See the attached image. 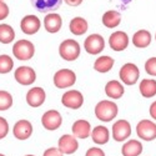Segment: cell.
<instances>
[{
	"label": "cell",
	"instance_id": "obj_7",
	"mask_svg": "<svg viewBox=\"0 0 156 156\" xmlns=\"http://www.w3.org/2000/svg\"><path fill=\"white\" fill-rule=\"evenodd\" d=\"M84 48L90 55H99L105 48V40L100 34H91L84 41Z\"/></svg>",
	"mask_w": 156,
	"mask_h": 156
},
{
	"label": "cell",
	"instance_id": "obj_19",
	"mask_svg": "<svg viewBox=\"0 0 156 156\" xmlns=\"http://www.w3.org/2000/svg\"><path fill=\"white\" fill-rule=\"evenodd\" d=\"M91 139L93 141L95 142L96 145H105L109 142V139H110V131L106 126H95L93 130H91Z\"/></svg>",
	"mask_w": 156,
	"mask_h": 156
},
{
	"label": "cell",
	"instance_id": "obj_4",
	"mask_svg": "<svg viewBox=\"0 0 156 156\" xmlns=\"http://www.w3.org/2000/svg\"><path fill=\"white\" fill-rule=\"evenodd\" d=\"M119 76H120V80L125 85H135L139 80L140 70L135 64L126 62L125 65L121 66V69L119 71Z\"/></svg>",
	"mask_w": 156,
	"mask_h": 156
},
{
	"label": "cell",
	"instance_id": "obj_22",
	"mask_svg": "<svg viewBox=\"0 0 156 156\" xmlns=\"http://www.w3.org/2000/svg\"><path fill=\"white\" fill-rule=\"evenodd\" d=\"M125 93L124 85L118 80H111L105 85V94L110 99H120Z\"/></svg>",
	"mask_w": 156,
	"mask_h": 156
},
{
	"label": "cell",
	"instance_id": "obj_17",
	"mask_svg": "<svg viewBox=\"0 0 156 156\" xmlns=\"http://www.w3.org/2000/svg\"><path fill=\"white\" fill-rule=\"evenodd\" d=\"M71 131L76 139H87L91 134V125L87 120H76L71 126Z\"/></svg>",
	"mask_w": 156,
	"mask_h": 156
},
{
	"label": "cell",
	"instance_id": "obj_24",
	"mask_svg": "<svg viewBox=\"0 0 156 156\" xmlns=\"http://www.w3.org/2000/svg\"><path fill=\"white\" fill-rule=\"evenodd\" d=\"M114 62L115 60L109 56V55H105V56H100L95 60L94 62V69L98 71V73H101V74H105V73H109L112 66H114Z\"/></svg>",
	"mask_w": 156,
	"mask_h": 156
},
{
	"label": "cell",
	"instance_id": "obj_32",
	"mask_svg": "<svg viewBox=\"0 0 156 156\" xmlns=\"http://www.w3.org/2000/svg\"><path fill=\"white\" fill-rule=\"evenodd\" d=\"M9 134V124L5 118L0 116V140H3Z\"/></svg>",
	"mask_w": 156,
	"mask_h": 156
},
{
	"label": "cell",
	"instance_id": "obj_33",
	"mask_svg": "<svg viewBox=\"0 0 156 156\" xmlns=\"http://www.w3.org/2000/svg\"><path fill=\"white\" fill-rule=\"evenodd\" d=\"M85 156H105V152H104L102 149L94 146V147H90V149L86 151Z\"/></svg>",
	"mask_w": 156,
	"mask_h": 156
},
{
	"label": "cell",
	"instance_id": "obj_25",
	"mask_svg": "<svg viewBox=\"0 0 156 156\" xmlns=\"http://www.w3.org/2000/svg\"><path fill=\"white\" fill-rule=\"evenodd\" d=\"M120 23H121V15H120L119 11L109 10L102 15V24L109 29L119 27Z\"/></svg>",
	"mask_w": 156,
	"mask_h": 156
},
{
	"label": "cell",
	"instance_id": "obj_21",
	"mask_svg": "<svg viewBox=\"0 0 156 156\" xmlns=\"http://www.w3.org/2000/svg\"><path fill=\"white\" fill-rule=\"evenodd\" d=\"M144 147H142V144L139 140H129L121 147V154L122 156H140Z\"/></svg>",
	"mask_w": 156,
	"mask_h": 156
},
{
	"label": "cell",
	"instance_id": "obj_13",
	"mask_svg": "<svg viewBox=\"0 0 156 156\" xmlns=\"http://www.w3.org/2000/svg\"><path fill=\"white\" fill-rule=\"evenodd\" d=\"M33 134V125L29 120H19L15 122L14 127H12V135H14L18 140H28Z\"/></svg>",
	"mask_w": 156,
	"mask_h": 156
},
{
	"label": "cell",
	"instance_id": "obj_36",
	"mask_svg": "<svg viewBox=\"0 0 156 156\" xmlns=\"http://www.w3.org/2000/svg\"><path fill=\"white\" fill-rule=\"evenodd\" d=\"M149 111H150V116L156 121V101H154L150 105V110Z\"/></svg>",
	"mask_w": 156,
	"mask_h": 156
},
{
	"label": "cell",
	"instance_id": "obj_34",
	"mask_svg": "<svg viewBox=\"0 0 156 156\" xmlns=\"http://www.w3.org/2000/svg\"><path fill=\"white\" fill-rule=\"evenodd\" d=\"M43 156H64V154L58 147H50L44 151Z\"/></svg>",
	"mask_w": 156,
	"mask_h": 156
},
{
	"label": "cell",
	"instance_id": "obj_31",
	"mask_svg": "<svg viewBox=\"0 0 156 156\" xmlns=\"http://www.w3.org/2000/svg\"><path fill=\"white\" fill-rule=\"evenodd\" d=\"M145 71L151 76H156V58H150L146 60Z\"/></svg>",
	"mask_w": 156,
	"mask_h": 156
},
{
	"label": "cell",
	"instance_id": "obj_9",
	"mask_svg": "<svg viewBox=\"0 0 156 156\" xmlns=\"http://www.w3.org/2000/svg\"><path fill=\"white\" fill-rule=\"evenodd\" d=\"M61 104L73 110L80 109L84 104V96L79 90H69L61 96Z\"/></svg>",
	"mask_w": 156,
	"mask_h": 156
},
{
	"label": "cell",
	"instance_id": "obj_18",
	"mask_svg": "<svg viewBox=\"0 0 156 156\" xmlns=\"http://www.w3.org/2000/svg\"><path fill=\"white\" fill-rule=\"evenodd\" d=\"M33 6L40 12L55 11L61 6L62 0H30Z\"/></svg>",
	"mask_w": 156,
	"mask_h": 156
},
{
	"label": "cell",
	"instance_id": "obj_30",
	"mask_svg": "<svg viewBox=\"0 0 156 156\" xmlns=\"http://www.w3.org/2000/svg\"><path fill=\"white\" fill-rule=\"evenodd\" d=\"M14 61L9 55H0V74H8L12 70Z\"/></svg>",
	"mask_w": 156,
	"mask_h": 156
},
{
	"label": "cell",
	"instance_id": "obj_14",
	"mask_svg": "<svg viewBox=\"0 0 156 156\" xmlns=\"http://www.w3.org/2000/svg\"><path fill=\"white\" fill-rule=\"evenodd\" d=\"M41 27L40 19L35 15H27L20 21V29L25 35H34Z\"/></svg>",
	"mask_w": 156,
	"mask_h": 156
},
{
	"label": "cell",
	"instance_id": "obj_16",
	"mask_svg": "<svg viewBox=\"0 0 156 156\" xmlns=\"http://www.w3.org/2000/svg\"><path fill=\"white\" fill-rule=\"evenodd\" d=\"M109 45L114 51H124L129 46V36L124 31H115L109 37Z\"/></svg>",
	"mask_w": 156,
	"mask_h": 156
},
{
	"label": "cell",
	"instance_id": "obj_1",
	"mask_svg": "<svg viewBox=\"0 0 156 156\" xmlns=\"http://www.w3.org/2000/svg\"><path fill=\"white\" fill-rule=\"evenodd\" d=\"M118 112H119L118 105L110 100H102L98 102L95 106V116L100 121L104 122H109L114 120L118 116Z\"/></svg>",
	"mask_w": 156,
	"mask_h": 156
},
{
	"label": "cell",
	"instance_id": "obj_20",
	"mask_svg": "<svg viewBox=\"0 0 156 156\" xmlns=\"http://www.w3.org/2000/svg\"><path fill=\"white\" fill-rule=\"evenodd\" d=\"M44 27H45V29H46L48 33L55 34L62 27V19H61L60 15L54 14V12L51 14V12H50V14H48L45 16V19H44Z\"/></svg>",
	"mask_w": 156,
	"mask_h": 156
},
{
	"label": "cell",
	"instance_id": "obj_41",
	"mask_svg": "<svg viewBox=\"0 0 156 156\" xmlns=\"http://www.w3.org/2000/svg\"><path fill=\"white\" fill-rule=\"evenodd\" d=\"M155 39H156V35H155Z\"/></svg>",
	"mask_w": 156,
	"mask_h": 156
},
{
	"label": "cell",
	"instance_id": "obj_39",
	"mask_svg": "<svg viewBox=\"0 0 156 156\" xmlns=\"http://www.w3.org/2000/svg\"><path fill=\"white\" fill-rule=\"evenodd\" d=\"M0 156H5V155L4 154H0Z\"/></svg>",
	"mask_w": 156,
	"mask_h": 156
},
{
	"label": "cell",
	"instance_id": "obj_23",
	"mask_svg": "<svg viewBox=\"0 0 156 156\" xmlns=\"http://www.w3.org/2000/svg\"><path fill=\"white\" fill-rule=\"evenodd\" d=\"M87 21L84 18L80 16H76L74 19H71L70 24H69V29L71 31V34L76 35V36H80L84 35L87 31Z\"/></svg>",
	"mask_w": 156,
	"mask_h": 156
},
{
	"label": "cell",
	"instance_id": "obj_35",
	"mask_svg": "<svg viewBox=\"0 0 156 156\" xmlns=\"http://www.w3.org/2000/svg\"><path fill=\"white\" fill-rule=\"evenodd\" d=\"M8 15H9V6L4 2H0V20L6 19Z\"/></svg>",
	"mask_w": 156,
	"mask_h": 156
},
{
	"label": "cell",
	"instance_id": "obj_10",
	"mask_svg": "<svg viewBox=\"0 0 156 156\" xmlns=\"http://www.w3.org/2000/svg\"><path fill=\"white\" fill-rule=\"evenodd\" d=\"M112 139L118 142L125 141L129 136H131V125L127 120H118L112 125Z\"/></svg>",
	"mask_w": 156,
	"mask_h": 156
},
{
	"label": "cell",
	"instance_id": "obj_27",
	"mask_svg": "<svg viewBox=\"0 0 156 156\" xmlns=\"http://www.w3.org/2000/svg\"><path fill=\"white\" fill-rule=\"evenodd\" d=\"M140 94L144 98H152L156 95V80L144 79L140 83Z\"/></svg>",
	"mask_w": 156,
	"mask_h": 156
},
{
	"label": "cell",
	"instance_id": "obj_29",
	"mask_svg": "<svg viewBox=\"0 0 156 156\" xmlns=\"http://www.w3.org/2000/svg\"><path fill=\"white\" fill-rule=\"evenodd\" d=\"M12 106V96L5 90H0V111L9 110Z\"/></svg>",
	"mask_w": 156,
	"mask_h": 156
},
{
	"label": "cell",
	"instance_id": "obj_8",
	"mask_svg": "<svg viewBox=\"0 0 156 156\" xmlns=\"http://www.w3.org/2000/svg\"><path fill=\"white\" fill-rule=\"evenodd\" d=\"M62 124V116L58 110H48L41 116V125L49 131H55Z\"/></svg>",
	"mask_w": 156,
	"mask_h": 156
},
{
	"label": "cell",
	"instance_id": "obj_11",
	"mask_svg": "<svg viewBox=\"0 0 156 156\" xmlns=\"http://www.w3.org/2000/svg\"><path fill=\"white\" fill-rule=\"evenodd\" d=\"M14 76H15V80L24 86H29L34 84L36 80V73L30 66H19L15 70Z\"/></svg>",
	"mask_w": 156,
	"mask_h": 156
},
{
	"label": "cell",
	"instance_id": "obj_40",
	"mask_svg": "<svg viewBox=\"0 0 156 156\" xmlns=\"http://www.w3.org/2000/svg\"><path fill=\"white\" fill-rule=\"evenodd\" d=\"M0 2H4V0H0Z\"/></svg>",
	"mask_w": 156,
	"mask_h": 156
},
{
	"label": "cell",
	"instance_id": "obj_15",
	"mask_svg": "<svg viewBox=\"0 0 156 156\" xmlns=\"http://www.w3.org/2000/svg\"><path fill=\"white\" fill-rule=\"evenodd\" d=\"M45 98H46L45 90L40 86H35V87H31L28 91L27 102L31 108H39L45 102Z\"/></svg>",
	"mask_w": 156,
	"mask_h": 156
},
{
	"label": "cell",
	"instance_id": "obj_38",
	"mask_svg": "<svg viewBox=\"0 0 156 156\" xmlns=\"http://www.w3.org/2000/svg\"><path fill=\"white\" fill-rule=\"evenodd\" d=\"M25 156H35V155H25Z\"/></svg>",
	"mask_w": 156,
	"mask_h": 156
},
{
	"label": "cell",
	"instance_id": "obj_6",
	"mask_svg": "<svg viewBox=\"0 0 156 156\" xmlns=\"http://www.w3.org/2000/svg\"><path fill=\"white\" fill-rule=\"evenodd\" d=\"M136 134L144 141H152L156 139V124L144 119L136 125Z\"/></svg>",
	"mask_w": 156,
	"mask_h": 156
},
{
	"label": "cell",
	"instance_id": "obj_26",
	"mask_svg": "<svg viewBox=\"0 0 156 156\" xmlns=\"http://www.w3.org/2000/svg\"><path fill=\"white\" fill-rule=\"evenodd\" d=\"M150 43H151V34L145 29L136 31L133 36V44L136 48H146L150 45Z\"/></svg>",
	"mask_w": 156,
	"mask_h": 156
},
{
	"label": "cell",
	"instance_id": "obj_5",
	"mask_svg": "<svg viewBox=\"0 0 156 156\" xmlns=\"http://www.w3.org/2000/svg\"><path fill=\"white\" fill-rule=\"evenodd\" d=\"M76 83V75L70 69H60L54 75V85L59 89H66Z\"/></svg>",
	"mask_w": 156,
	"mask_h": 156
},
{
	"label": "cell",
	"instance_id": "obj_2",
	"mask_svg": "<svg viewBox=\"0 0 156 156\" xmlns=\"http://www.w3.org/2000/svg\"><path fill=\"white\" fill-rule=\"evenodd\" d=\"M81 49L80 44L74 39H66L64 40L59 46V54L60 56L66 61H74L80 56Z\"/></svg>",
	"mask_w": 156,
	"mask_h": 156
},
{
	"label": "cell",
	"instance_id": "obj_3",
	"mask_svg": "<svg viewBox=\"0 0 156 156\" xmlns=\"http://www.w3.org/2000/svg\"><path fill=\"white\" fill-rule=\"evenodd\" d=\"M12 54L19 60H30L34 54H35V46L31 41L27 40V39H21V40L16 41L12 46Z\"/></svg>",
	"mask_w": 156,
	"mask_h": 156
},
{
	"label": "cell",
	"instance_id": "obj_12",
	"mask_svg": "<svg viewBox=\"0 0 156 156\" xmlns=\"http://www.w3.org/2000/svg\"><path fill=\"white\" fill-rule=\"evenodd\" d=\"M58 149L64 155H73L79 149V142L74 135H62L58 141Z\"/></svg>",
	"mask_w": 156,
	"mask_h": 156
},
{
	"label": "cell",
	"instance_id": "obj_28",
	"mask_svg": "<svg viewBox=\"0 0 156 156\" xmlns=\"http://www.w3.org/2000/svg\"><path fill=\"white\" fill-rule=\"evenodd\" d=\"M15 39V31L8 24H0V43L10 44Z\"/></svg>",
	"mask_w": 156,
	"mask_h": 156
},
{
	"label": "cell",
	"instance_id": "obj_37",
	"mask_svg": "<svg viewBox=\"0 0 156 156\" xmlns=\"http://www.w3.org/2000/svg\"><path fill=\"white\" fill-rule=\"evenodd\" d=\"M64 2L69 6H79L83 3V0H64Z\"/></svg>",
	"mask_w": 156,
	"mask_h": 156
}]
</instances>
